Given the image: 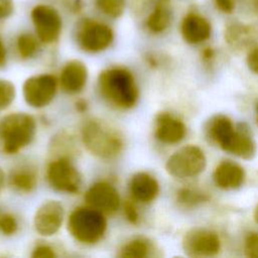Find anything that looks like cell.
Masks as SVG:
<instances>
[{"instance_id":"6da1fadb","label":"cell","mask_w":258,"mask_h":258,"mask_svg":"<svg viewBox=\"0 0 258 258\" xmlns=\"http://www.w3.org/2000/svg\"><path fill=\"white\" fill-rule=\"evenodd\" d=\"M96 87L102 101L118 111L133 109L140 98L136 77L125 66L113 64L103 69L97 77Z\"/></svg>"},{"instance_id":"7a4b0ae2","label":"cell","mask_w":258,"mask_h":258,"mask_svg":"<svg viewBox=\"0 0 258 258\" xmlns=\"http://www.w3.org/2000/svg\"><path fill=\"white\" fill-rule=\"evenodd\" d=\"M80 141L92 156L103 161L118 159L125 148L122 132L109 121L98 117L87 118L82 123Z\"/></svg>"},{"instance_id":"3957f363","label":"cell","mask_w":258,"mask_h":258,"mask_svg":"<svg viewBox=\"0 0 258 258\" xmlns=\"http://www.w3.org/2000/svg\"><path fill=\"white\" fill-rule=\"evenodd\" d=\"M108 216L84 204L75 207L67 215L66 228L79 244L94 246L104 240L108 231Z\"/></svg>"},{"instance_id":"277c9868","label":"cell","mask_w":258,"mask_h":258,"mask_svg":"<svg viewBox=\"0 0 258 258\" xmlns=\"http://www.w3.org/2000/svg\"><path fill=\"white\" fill-rule=\"evenodd\" d=\"M37 132V122L26 112H12L0 119V151L14 156L28 147Z\"/></svg>"},{"instance_id":"5b68a950","label":"cell","mask_w":258,"mask_h":258,"mask_svg":"<svg viewBox=\"0 0 258 258\" xmlns=\"http://www.w3.org/2000/svg\"><path fill=\"white\" fill-rule=\"evenodd\" d=\"M44 175L48 186L56 192L74 196L82 189V173L71 157H52L45 166Z\"/></svg>"},{"instance_id":"8992f818","label":"cell","mask_w":258,"mask_h":258,"mask_svg":"<svg viewBox=\"0 0 258 258\" xmlns=\"http://www.w3.org/2000/svg\"><path fill=\"white\" fill-rule=\"evenodd\" d=\"M59 90L57 76L41 73L26 78L22 84L21 94L24 103L31 109L41 110L48 107Z\"/></svg>"},{"instance_id":"52a82bcc","label":"cell","mask_w":258,"mask_h":258,"mask_svg":"<svg viewBox=\"0 0 258 258\" xmlns=\"http://www.w3.org/2000/svg\"><path fill=\"white\" fill-rule=\"evenodd\" d=\"M76 42L86 53L96 54L107 50L114 41V31L106 23L96 19H82L76 29Z\"/></svg>"},{"instance_id":"ba28073f","label":"cell","mask_w":258,"mask_h":258,"mask_svg":"<svg viewBox=\"0 0 258 258\" xmlns=\"http://www.w3.org/2000/svg\"><path fill=\"white\" fill-rule=\"evenodd\" d=\"M207 166V158L202 148L185 145L174 151L165 162L166 172L178 179L190 178L201 174Z\"/></svg>"},{"instance_id":"9c48e42d","label":"cell","mask_w":258,"mask_h":258,"mask_svg":"<svg viewBox=\"0 0 258 258\" xmlns=\"http://www.w3.org/2000/svg\"><path fill=\"white\" fill-rule=\"evenodd\" d=\"M122 198L117 186L109 179H98L84 192V204L102 212L106 216L117 214L122 207Z\"/></svg>"},{"instance_id":"30bf717a","label":"cell","mask_w":258,"mask_h":258,"mask_svg":"<svg viewBox=\"0 0 258 258\" xmlns=\"http://www.w3.org/2000/svg\"><path fill=\"white\" fill-rule=\"evenodd\" d=\"M66 209L57 200L43 201L35 210L32 217L34 232L43 238L55 236L66 225Z\"/></svg>"},{"instance_id":"8fae6325","label":"cell","mask_w":258,"mask_h":258,"mask_svg":"<svg viewBox=\"0 0 258 258\" xmlns=\"http://www.w3.org/2000/svg\"><path fill=\"white\" fill-rule=\"evenodd\" d=\"M31 20L35 29V35L43 44H52L58 40L62 20L58 11L51 6L39 4L32 8Z\"/></svg>"},{"instance_id":"7c38bea8","label":"cell","mask_w":258,"mask_h":258,"mask_svg":"<svg viewBox=\"0 0 258 258\" xmlns=\"http://www.w3.org/2000/svg\"><path fill=\"white\" fill-rule=\"evenodd\" d=\"M182 249L189 257H211L220 252L221 240L212 230L194 228L184 234Z\"/></svg>"},{"instance_id":"4fadbf2b","label":"cell","mask_w":258,"mask_h":258,"mask_svg":"<svg viewBox=\"0 0 258 258\" xmlns=\"http://www.w3.org/2000/svg\"><path fill=\"white\" fill-rule=\"evenodd\" d=\"M59 90L67 95L77 96L87 87L89 70L80 59H70L62 64L57 76Z\"/></svg>"},{"instance_id":"5bb4252c","label":"cell","mask_w":258,"mask_h":258,"mask_svg":"<svg viewBox=\"0 0 258 258\" xmlns=\"http://www.w3.org/2000/svg\"><path fill=\"white\" fill-rule=\"evenodd\" d=\"M160 192V185L154 175L147 171H137L128 180V198L138 205L153 203Z\"/></svg>"},{"instance_id":"9a60e30c","label":"cell","mask_w":258,"mask_h":258,"mask_svg":"<svg viewBox=\"0 0 258 258\" xmlns=\"http://www.w3.org/2000/svg\"><path fill=\"white\" fill-rule=\"evenodd\" d=\"M186 134V126L181 119L168 112L156 115L154 122V137L165 145L179 143Z\"/></svg>"},{"instance_id":"2e32d148","label":"cell","mask_w":258,"mask_h":258,"mask_svg":"<svg viewBox=\"0 0 258 258\" xmlns=\"http://www.w3.org/2000/svg\"><path fill=\"white\" fill-rule=\"evenodd\" d=\"M7 183L19 195L32 194L38 184V169L30 161L19 162L7 174Z\"/></svg>"},{"instance_id":"e0dca14e","label":"cell","mask_w":258,"mask_h":258,"mask_svg":"<svg viewBox=\"0 0 258 258\" xmlns=\"http://www.w3.org/2000/svg\"><path fill=\"white\" fill-rule=\"evenodd\" d=\"M211 23L197 13L186 14L180 23V33L183 40L189 44H199L210 38Z\"/></svg>"},{"instance_id":"ac0fdd59","label":"cell","mask_w":258,"mask_h":258,"mask_svg":"<svg viewBox=\"0 0 258 258\" xmlns=\"http://www.w3.org/2000/svg\"><path fill=\"white\" fill-rule=\"evenodd\" d=\"M213 180L221 189H236L244 183L245 171L240 164L232 160H223L215 167Z\"/></svg>"},{"instance_id":"d6986e66","label":"cell","mask_w":258,"mask_h":258,"mask_svg":"<svg viewBox=\"0 0 258 258\" xmlns=\"http://www.w3.org/2000/svg\"><path fill=\"white\" fill-rule=\"evenodd\" d=\"M257 151L256 143L251 136L249 128L245 124L236 127L235 134L228 145L226 152H229L242 159H252Z\"/></svg>"},{"instance_id":"ffe728a7","label":"cell","mask_w":258,"mask_h":258,"mask_svg":"<svg viewBox=\"0 0 258 258\" xmlns=\"http://www.w3.org/2000/svg\"><path fill=\"white\" fill-rule=\"evenodd\" d=\"M235 131L236 127L232 120L224 115L215 116L210 120L207 126L208 137L224 151H226L230 144Z\"/></svg>"},{"instance_id":"44dd1931","label":"cell","mask_w":258,"mask_h":258,"mask_svg":"<svg viewBox=\"0 0 258 258\" xmlns=\"http://www.w3.org/2000/svg\"><path fill=\"white\" fill-rule=\"evenodd\" d=\"M257 38V31L250 25L232 23L225 30V40L235 50H244L251 47Z\"/></svg>"},{"instance_id":"7402d4cb","label":"cell","mask_w":258,"mask_h":258,"mask_svg":"<svg viewBox=\"0 0 258 258\" xmlns=\"http://www.w3.org/2000/svg\"><path fill=\"white\" fill-rule=\"evenodd\" d=\"M153 250V244L147 238L133 237L120 246L118 256L121 258H146L151 256Z\"/></svg>"},{"instance_id":"603a6c76","label":"cell","mask_w":258,"mask_h":258,"mask_svg":"<svg viewBox=\"0 0 258 258\" xmlns=\"http://www.w3.org/2000/svg\"><path fill=\"white\" fill-rule=\"evenodd\" d=\"M76 138L73 134L67 131L56 133L50 140L49 149L52 157L67 156L73 158L78 151Z\"/></svg>"},{"instance_id":"cb8c5ba5","label":"cell","mask_w":258,"mask_h":258,"mask_svg":"<svg viewBox=\"0 0 258 258\" xmlns=\"http://www.w3.org/2000/svg\"><path fill=\"white\" fill-rule=\"evenodd\" d=\"M171 23V12L164 4H157L145 20L147 30L153 34L164 32Z\"/></svg>"},{"instance_id":"d4e9b609","label":"cell","mask_w":258,"mask_h":258,"mask_svg":"<svg viewBox=\"0 0 258 258\" xmlns=\"http://www.w3.org/2000/svg\"><path fill=\"white\" fill-rule=\"evenodd\" d=\"M40 43L36 35L29 32L20 33L15 41V49L18 57L22 60L34 58L40 50Z\"/></svg>"},{"instance_id":"484cf974","label":"cell","mask_w":258,"mask_h":258,"mask_svg":"<svg viewBox=\"0 0 258 258\" xmlns=\"http://www.w3.org/2000/svg\"><path fill=\"white\" fill-rule=\"evenodd\" d=\"M209 196L191 187H181L175 194V202L182 209H194L209 201Z\"/></svg>"},{"instance_id":"4316f807","label":"cell","mask_w":258,"mask_h":258,"mask_svg":"<svg viewBox=\"0 0 258 258\" xmlns=\"http://www.w3.org/2000/svg\"><path fill=\"white\" fill-rule=\"evenodd\" d=\"M20 223L17 216L11 212L0 209V235L12 237L19 231Z\"/></svg>"},{"instance_id":"83f0119b","label":"cell","mask_w":258,"mask_h":258,"mask_svg":"<svg viewBox=\"0 0 258 258\" xmlns=\"http://www.w3.org/2000/svg\"><path fill=\"white\" fill-rule=\"evenodd\" d=\"M98 10L110 18L120 17L125 10L126 0H95Z\"/></svg>"},{"instance_id":"f1b7e54d","label":"cell","mask_w":258,"mask_h":258,"mask_svg":"<svg viewBox=\"0 0 258 258\" xmlns=\"http://www.w3.org/2000/svg\"><path fill=\"white\" fill-rule=\"evenodd\" d=\"M16 95L15 85L7 79L0 78V112H4L11 107L16 99Z\"/></svg>"},{"instance_id":"f546056e","label":"cell","mask_w":258,"mask_h":258,"mask_svg":"<svg viewBox=\"0 0 258 258\" xmlns=\"http://www.w3.org/2000/svg\"><path fill=\"white\" fill-rule=\"evenodd\" d=\"M121 211L126 222L131 226H138L141 222V216L138 209V204L130 198L123 201Z\"/></svg>"},{"instance_id":"4dcf8cb0","label":"cell","mask_w":258,"mask_h":258,"mask_svg":"<svg viewBox=\"0 0 258 258\" xmlns=\"http://www.w3.org/2000/svg\"><path fill=\"white\" fill-rule=\"evenodd\" d=\"M30 256L32 258H55L57 257L56 249L45 242L37 243L31 249Z\"/></svg>"},{"instance_id":"1f68e13d","label":"cell","mask_w":258,"mask_h":258,"mask_svg":"<svg viewBox=\"0 0 258 258\" xmlns=\"http://www.w3.org/2000/svg\"><path fill=\"white\" fill-rule=\"evenodd\" d=\"M244 252L247 257L258 258V233L249 232L244 239Z\"/></svg>"},{"instance_id":"d6a6232c","label":"cell","mask_w":258,"mask_h":258,"mask_svg":"<svg viewBox=\"0 0 258 258\" xmlns=\"http://www.w3.org/2000/svg\"><path fill=\"white\" fill-rule=\"evenodd\" d=\"M246 63L248 69L253 73L258 75V45L253 46L248 54H247V58H246Z\"/></svg>"},{"instance_id":"836d02e7","label":"cell","mask_w":258,"mask_h":258,"mask_svg":"<svg viewBox=\"0 0 258 258\" xmlns=\"http://www.w3.org/2000/svg\"><path fill=\"white\" fill-rule=\"evenodd\" d=\"M14 10L13 0H0V20L8 18Z\"/></svg>"},{"instance_id":"e575fe53","label":"cell","mask_w":258,"mask_h":258,"mask_svg":"<svg viewBox=\"0 0 258 258\" xmlns=\"http://www.w3.org/2000/svg\"><path fill=\"white\" fill-rule=\"evenodd\" d=\"M214 3L221 12L230 14L235 9V2L234 0H214Z\"/></svg>"},{"instance_id":"d590c367","label":"cell","mask_w":258,"mask_h":258,"mask_svg":"<svg viewBox=\"0 0 258 258\" xmlns=\"http://www.w3.org/2000/svg\"><path fill=\"white\" fill-rule=\"evenodd\" d=\"M8 59V53H7V48L4 43L3 38L0 35V69L4 68L7 63Z\"/></svg>"},{"instance_id":"8d00e7d4","label":"cell","mask_w":258,"mask_h":258,"mask_svg":"<svg viewBox=\"0 0 258 258\" xmlns=\"http://www.w3.org/2000/svg\"><path fill=\"white\" fill-rule=\"evenodd\" d=\"M74 107L77 112H79L80 114H84L89 110V102L86 99L80 98V99L76 100Z\"/></svg>"},{"instance_id":"74e56055","label":"cell","mask_w":258,"mask_h":258,"mask_svg":"<svg viewBox=\"0 0 258 258\" xmlns=\"http://www.w3.org/2000/svg\"><path fill=\"white\" fill-rule=\"evenodd\" d=\"M215 57V50L212 47H207L202 52V59L206 63H210Z\"/></svg>"},{"instance_id":"f35d334b","label":"cell","mask_w":258,"mask_h":258,"mask_svg":"<svg viewBox=\"0 0 258 258\" xmlns=\"http://www.w3.org/2000/svg\"><path fill=\"white\" fill-rule=\"evenodd\" d=\"M6 183H7V174L4 171V169L0 166V196L3 192Z\"/></svg>"},{"instance_id":"ab89813d","label":"cell","mask_w":258,"mask_h":258,"mask_svg":"<svg viewBox=\"0 0 258 258\" xmlns=\"http://www.w3.org/2000/svg\"><path fill=\"white\" fill-rule=\"evenodd\" d=\"M253 218H254L255 223L258 225V205H257V206H256V208L254 209V212H253Z\"/></svg>"},{"instance_id":"60d3db41","label":"cell","mask_w":258,"mask_h":258,"mask_svg":"<svg viewBox=\"0 0 258 258\" xmlns=\"http://www.w3.org/2000/svg\"><path fill=\"white\" fill-rule=\"evenodd\" d=\"M252 3H253V6H254L255 10H256L257 13H258V0H252Z\"/></svg>"},{"instance_id":"b9f144b4","label":"cell","mask_w":258,"mask_h":258,"mask_svg":"<svg viewBox=\"0 0 258 258\" xmlns=\"http://www.w3.org/2000/svg\"><path fill=\"white\" fill-rule=\"evenodd\" d=\"M255 114H256V123L258 124V102L256 104V108H255Z\"/></svg>"},{"instance_id":"7bdbcfd3","label":"cell","mask_w":258,"mask_h":258,"mask_svg":"<svg viewBox=\"0 0 258 258\" xmlns=\"http://www.w3.org/2000/svg\"><path fill=\"white\" fill-rule=\"evenodd\" d=\"M160 1H167V0H160Z\"/></svg>"}]
</instances>
